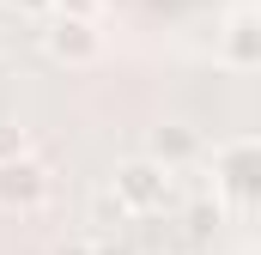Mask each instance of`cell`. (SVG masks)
<instances>
[{
	"instance_id": "cell-3",
	"label": "cell",
	"mask_w": 261,
	"mask_h": 255,
	"mask_svg": "<svg viewBox=\"0 0 261 255\" xmlns=\"http://www.w3.org/2000/svg\"><path fill=\"white\" fill-rule=\"evenodd\" d=\"M55 194V176H49V164L43 158H6L0 164V213H37L43 200Z\"/></svg>"
},
{
	"instance_id": "cell-13",
	"label": "cell",
	"mask_w": 261,
	"mask_h": 255,
	"mask_svg": "<svg viewBox=\"0 0 261 255\" xmlns=\"http://www.w3.org/2000/svg\"><path fill=\"white\" fill-rule=\"evenodd\" d=\"M97 255H134V249L122 243V237H103V243H97Z\"/></svg>"
},
{
	"instance_id": "cell-12",
	"label": "cell",
	"mask_w": 261,
	"mask_h": 255,
	"mask_svg": "<svg viewBox=\"0 0 261 255\" xmlns=\"http://www.w3.org/2000/svg\"><path fill=\"white\" fill-rule=\"evenodd\" d=\"M55 12H73V18H97V0H61Z\"/></svg>"
},
{
	"instance_id": "cell-6",
	"label": "cell",
	"mask_w": 261,
	"mask_h": 255,
	"mask_svg": "<svg viewBox=\"0 0 261 255\" xmlns=\"http://www.w3.org/2000/svg\"><path fill=\"white\" fill-rule=\"evenodd\" d=\"M146 152H152L164 170H189L200 158V134L189 122H164V128H152V146H146Z\"/></svg>"
},
{
	"instance_id": "cell-15",
	"label": "cell",
	"mask_w": 261,
	"mask_h": 255,
	"mask_svg": "<svg viewBox=\"0 0 261 255\" xmlns=\"http://www.w3.org/2000/svg\"><path fill=\"white\" fill-rule=\"evenodd\" d=\"M170 255H176V249H170Z\"/></svg>"
},
{
	"instance_id": "cell-7",
	"label": "cell",
	"mask_w": 261,
	"mask_h": 255,
	"mask_svg": "<svg viewBox=\"0 0 261 255\" xmlns=\"http://www.w3.org/2000/svg\"><path fill=\"white\" fill-rule=\"evenodd\" d=\"M91 225H97L103 237L122 231V225H128V200H122L116 189H97V194H91Z\"/></svg>"
},
{
	"instance_id": "cell-4",
	"label": "cell",
	"mask_w": 261,
	"mask_h": 255,
	"mask_svg": "<svg viewBox=\"0 0 261 255\" xmlns=\"http://www.w3.org/2000/svg\"><path fill=\"white\" fill-rule=\"evenodd\" d=\"M43 49H49L61 67H91L97 55H103V31H97V18L55 12V18H49V31H43Z\"/></svg>"
},
{
	"instance_id": "cell-11",
	"label": "cell",
	"mask_w": 261,
	"mask_h": 255,
	"mask_svg": "<svg viewBox=\"0 0 261 255\" xmlns=\"http://www.w3.org/2000/svg\"><path fill=\"white\" fill-rule=\"evenodd\" d=\"M6 6H12V12H24V18H37V12H55L61 0H6Z\"/></svg>"
},
{
	"instance_id": "cell-5",
	"label": "cell",
	"mask_w": 261,
	"mask_h": 255,
	"mask_svg": "<svg viewBox=\"0 0 261 255\" xmlns=\"http://www.w3.org/2000/svg\"><path fill=\"white\" fill-rule=\"evenodd\" d=\"M219 61L225 67H261V12L255 6H237L219 18Z\"/></svg>"
},
{
	"instance_id": "cell-9",
	"label": "cell",
	"mask_w": 261,
	"mask_h": 255,
	"mask_svg": "<svg viewBox=\"0 0 261 255\" xmlns=\"http://www.w3.org/2000/svg\"><path fill=\"white\" fill-rule=\"evenodd\" d=\"M219 213H225L219 200H195V207H189V225H195V231H213V225H219Z\"/></svg>"
},
{
	"instance_id": "cell-2",
	"label": "cell",
	"mask_w": 261,
	"mask_h": 255,
	"mask_svg": "<svg viewBox=\"0 0 261 255\" xmlns=\"http://www.w3.org/2000/svg\"><path fill=\"white\" fill-rule=\"evenodd\" d=\"M170 176H176V170H164V164L146 152V158H128V164H116L110 189L128 200V213H158V207H170Z\"/></svg>"
},
{
	"instance_id": "cell-8",
	"label": "cell",
	"mask_w": 261,
	"mask_h": 255,
	"mask_svg": "<svg viewBox=\"0 0 261 255\" xmlns=\"http://www.w3.org/2000/svg\"><path fill=\"white\" fill-rule=\"evenodd\" d=\"M24 152H31V134L18 122H0V164H6V158H24Z\"/></svg>"
},
{
	"instance_id": "cell-14",
	"label": "cell",
	"mask_w": 261,
	"mask_h": 255,
	"mask_svg": "<svg viewBox=\"0 0 261 255\" xmlns=\"http://www.w3.org/2000/svg\"><path fill=\"white\" fill-rule=\"evenodd\" d=\"M255 12H261V0H255Z\"/></svg>"
},
{
	"instance_id": "cell-1",
	"label": "cell",
	"mask_w": 261,
	"mask_h": 255,
	"mask_svg": "<svg viewBox=\"0 0 261 255\" xmlns=\"http://www.w3.org/2000/svg\"><path fill=\"white\" fill-rule=\"evenodd\" d=\"M213 183L219 200L237 213H261V140H231L213 152Z\"/></svg>"
},
{
	"instance_id": "cell-10",
	"label": "cell",
	"mask_w": 261,
	"mask_h": 255,
	"mask_svg": "<svg viewBox=\"0 0 261 255\" xmlns=\"http://www.w3.org/2000/svg\"><path fill=\"white\" fill-rule=\"evenodd\" d=\"M49 255H97V237H61Z\"/></svg>"
}]
</instances>
